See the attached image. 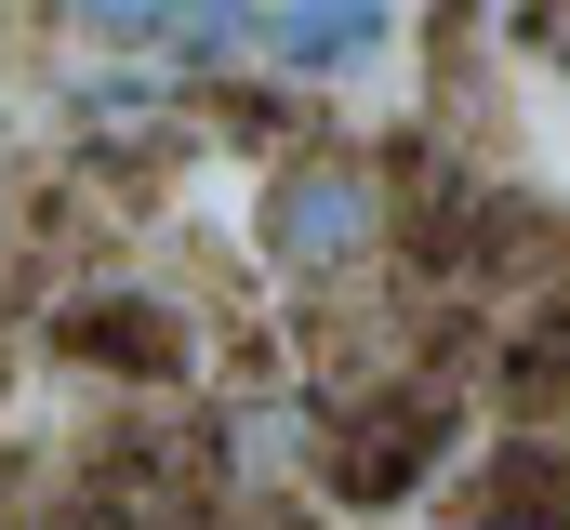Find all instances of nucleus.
<instances>
[{
  "mask_svg": "<svg viewBox=\"0 0 570 530\" xmlns=\"http://www.w3.org/2000/svg\"><path fill=\"white\" fill-rule=\"evenodd\" d=\"M372 239H385V186L358 159H292L266 186V265L279 278H345V265H372Z\"/></svg>",
  "mask_w": 570,
  "mask_h": 530,
  "instance_id": "nucleus-1",
  "label": "nucleus"
},
{
  "mask_svg": "<svg viewBox=\"0 0 570 530\" xmlns=\"http://www.w3.org/2000/svg\"><path fill=\"white\" fill-rule=\"evenodd\" d=\"M385 27H399V0H253V40L292 80H358L385 53Z\"/></svg>",
  "mask_w": 570,
  "mask_h": 530,
  "instance_id": "nucleus-2",
  "label": "nucleus"
},
{
  "mask_svg": "<svg viewBox=\"0 0 570 530\" xmlns=\"http://www.w3.org/2000/svg\"><path fill=\"white\" fill-rule=\"evenodd\" d=\"M478 530H570V451H504L491 478H478Z\"/></svg>",
  "mask_w": 570,
  "mask_h": 530,
  "instance_id": "nucleus-3",
  "label": "nucleus"
},
{
  "mask_svg": "<svg viewBox=\"0 0 570 530\" xmlns=\"http://www.w3.org/2000/svg\"><path fill=\"white\" fill-rule=\"evenodd\" d=\"M67 345H80V359H107V372H173V345H186V332H173L159 305H120V292H94V305L67 318Z\"/></svg>",
  "mask_w": 570,
  "mask_h": 530,
  "instance_id": "nucleus-4",
  "label": "nucleus"
},
{
  "mask_svg": "<svg viewBox=\"0 0 570 530\" xmlns=\"http://www.w3.org/2000/svg\"><path fill=\"white\" fill-rule=\"evenodd\" d=\"M67 27H94V40H173L186 0H67Z\"/></svg>",
  "mask_w": 570,
  "mask_h": 530,
  "instance_id": "nucleus-5",
  "label": "nucleus"
},
{
  "mask_svg": "<svg viewBox=\"0 0 570 530\" xmlns=\"http://www.w3.org/2000/svg\"><path fill=\"white\" fill-rule=\"evenodd\" d=\"M518 398H570V305L531 332V359H518Z\"/></svg>",
  "mask_w": 570,
  "mask_h": 530,
  "instance_id": "nucleus-6",
  "label": "nucleus"
},
{
  "mask_svg": "<svg viewBox=\"0 0 570 530\" xmlns=\"http://www.w3.org/2000/svg\"><path fill=\"white\" fill-rule=\"evenodd\" d=\"M531 40H544V53H570V0H531Z\"/></svg>",
  "mask_w": 570,
  "mask_h": 530,
  "instance_id": "nucleus-7",
  "label": "nucleus"
}]
</instances>
